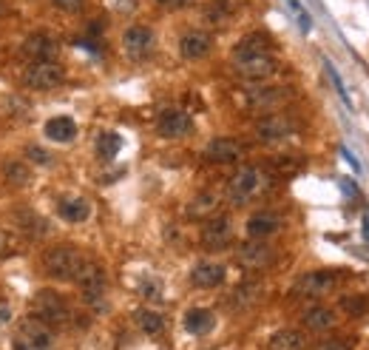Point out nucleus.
<instances>
[{
    "instance_id": "33",
    "label": "nucleus",
    "mask_w": 369,
    "mask_h": 350,
    "mask_svg": "<svg viewBox=\"0 0 369 350\" xmlns=\"http://www.w3.org/2000/svg\"><path fill=\"white\" fill-rule=\"evenodd\" d=\"M139 294L145 299H160L162 296V282H160V279H145V282L139 285Z\"/></svg>"
},
{
    "instance_id": "40",
    "label": "nucleus",
    "mask_w": 369,
    "mask_h": 350,
    "mask_svg": "<svg viewBox=\"0 0 369 350\" xmlns=\"http://www.w3.org/2000/svg\"><path fill=\"white\" fill-rule=\"evenodd\" d=\"M363 239L369 242V211L363 214Z\"/></svg>"
},
{
    "instance_id": "8",
    "label": "nucleus",
    "mask_w": 369,
    "mask_h": 350,
    "mask_svg": "<svg viewBox=\"0 0 369 350\" xmlns=\"http://www.w3.org/2000/svg\"><path fill=\"white\" fill-rule=\"evenodd\" d=\"M338 282V273L335 270H310L304 276L295 279L292 285V296H302V299H318L324 294H330Z\"/></svg>"
},
{
    "instance_id": "10",
    "label": "nucleus",
    "mask_w": 369,
    "mask_h": 350,
    "mask_svg": "<svg viewBox=\"0 0 369 350\" xmlns=\"http://www.w3.org/2000/svg\"><path fill=\"white\" fill-rule=\"evenodd\" d=\"M154 40H157V35L151 26H128L122 32V49L131 60H142V57L151 54Z\"/></svg>"
},
{
    "instance_id": "3",
    "label": "nucleus",
    "mask_w": 369,
    "mask_h": 350,
    "mask_svg": "<svg viewBox=\"0 0 369 350\" xmlns=\"http://www.w3.org/2000/svg\"><path fill=\"white\" fill-rule=\"evenodd\" d=\"M74 282L80 285V291L86 294V299H89V305L94 311H105V299L103 296H105V288H108V276H105L103 265L86 259L83 268H80V273L74 276Z\"/></svg>"
},
{
    "instance_id": "34",
    "label": "nucleus",
    "mask_w": 369,
    "mask_h": 350,
    "mask_svg": "<svg viewBox=\"0 0 369 350\" xmlns=\"http://www.w3.org/2000/svg\"><path fill=\"white\" fill-rule=\"evenodd\" d=\"M26 157H29V163H34V165H51V154L43 151L40 146H26Z\"/></svg>"
},
{
    "instance_id": "11",
    "label": "nucleus",
    "mask_w": 369,
    "mask_h": 350,
    "mask_svg": "<svg viewBox=\"0 0 369 350\" xmlns=\"http://www.w3.org/2000/svg\"><path fill=\"white\" fill-rule=\"evenodd\" d=\"M290 97V89H281V86H261V89H253L245 94V108L250 111H273L276 106H281L284 100Z\"/></svg>"
},
{
    "instance_id": "1",
    "label": "nucleus",
    "mask_w": 369,
    "mask_h": 350,
    "mask_svg": "<svg viewBox=\"0 0 369 350\" xmlns=\"http://www.w3.org/2000/svg\"><path fill=\"white\" fill-rule=\"evenodd\" d=\"M233 65L245 80H264L276 72V57L264 35H250L233 49Z\"/></svg>"
},
{
    "instance_id": "39",
    "label": "nucleus",
    "mask_w": 369,
    "mask_h": 350,
    "mask_svg": "<svg viewBox=\"0 0 369 350\" xmlns=\"http://www.w3.org/2000/svg\"><path fill=\"white\" fill-rule=\"evenodd\" d=\"M299 23H302V29H304V32H310V26H313V23H310V15H307V12H299Z\"/></svg>"
},
{
    "instance_id": "37",
    "label": "nucleus",
    "mask_w": 369,
    "mask_h": 350,
    "mask_svg": "<svg viewBox=\"0 0 369 350\" xmlns=\"http://www.w3.org/2000/svg\"><path fill=\"white\" fill-rule=\"evenodd\" d=\"M341 154H344V160H347V163L352 165V171H355V174H361V163L355 160V154H352V151H349L347 146H341Z\"/></svg>"
},
{
    "instance_id": "16",
    "label": "nucleus",
    "mask_w": 369,
    "mask_h": 350,
    "mask_svg": "<svg viewBox=\"0 0 369 350\" xmlns=\"http://www.w3.org/2000/svg\"><path fill=\"white\" fill-rule=\"evenodd\" d=\"M57 51H60V43H57L46 29L32 32V35L23 40V54H29L34 63H40V60H54Z\"/></svg>"
},
{
    "instance_id": "31",
    "label": "nucleus",
    "mask_w": 369,
    "mask_h": 350,
    "mask_svg": "<svg viewBox=\"0 0 369 350\" xmlns=\"http://www.w3.org/2000/svg\"><path fill=\"white\" fill-rule=\"evenodd\" d=\"M324 68H327V75H330V83L335 86V92H338V97H341V103L352 111V97H349V92H347V86H344V80H341V75L335 72V65L330 63V60H324Z\"/></svg>"
},
{
    "instance_id": "4",
    "label": "nucleus",
    "mask_w": 369,
    "mask_h": 350,
    "mask_svg": "<svg viewBox=\"0 0 369 350\" xmlns=\"http://www.w3.org/2000/svg\"><path fill=\"white\" fill-rule=\"evenodd\" d=\"M15 350H54L51 325L40 322L37 316H26L15 330Z\"/></svg>"
},
{
    "instance_id": "19",
    "label": "nucleus",
    "mask_w": 369,
    "mask_h": 350,
    "mask_svg": "<svg viewBox=\"0 0 369 350\" xmlns=\"http://www.w3.org/2000/svg\"><path fill=\"white\" fill-rule=\"evenodd\" d=\"M57 214H60V220H65L71 225H80L91 217V205L86 196H63L57 202Z\"/></svg>"
},
{
    "instance_id": "13",
    "label": "nucleus",
    "mask_w": 369,
    "mask_h": 350,
    "mask_svg": "<svg viewBox=\"0 0 369 350\" xmlns=\"http://www.w3.org/2000/svg\"><path fill=\"white\" fill-rule=\"evenodd\" d=\"M193 128V117L182 108H165L160 117H157V131L168 139H176V137H185L190 134Z\"/></svg>"
},
{
    "instance_id": "24",
    "label": "nucleus",
    "mask_w": 369,
    "mask_h": 350,
    "mask_svg": "<svg viewBox=\"0 0 369 350\" xmlns=\"http://www.w3.org/2000/svg\"><path fill=\"white\" fill-rule=\"evenodd\" d=\"M304 347H307V336L295 327L276 330L267 342V350H304Z\"/></svg>"
},
{
    "instance_id": "5",
    "label": "nucleus",
    "mask_w": 369,
    "mask_h": 350,
    "mask_svg": "<svg viewBox=\"0 0 369 350\" xmlns=\"http://www.w3.org/2000/svg\"><path fill=\"white\" fill-rule=\"evenodd\" d=\"M261 185H264L261 171H259L256 165H242V168L231 177L225 194H228V199H231L233 205H247L250 199H256V196L261 194Z\"/></svg>"
},
{
    "instance_id": "29",
    "label": "nucleus",
    "mask_w": 369,
    "mask_h": 350,
    "mask_svg": "<svg viewBox=\"0 0 369 350\" xmlns=\"http://www.w3.org/2000/svg\"><path fill=\"white\" fill-rule=\"evenodd\" d=\"M136 325H139L142 333H148V336H157V333L165 330V319H162L157 311H148V308L136 311Z\"/></svg>"
},
{
    "instance_id": "25",
    "label": "nucleus",
    "mask_w": 369,
    "mask_h": 350,
    "mask_svg": "<svg viewBox=\"0 0 369 350\" xmlns=\"http://www.w3.org/2000/svg\"><path fill=\"white\" fill-rule=\"evenodd\" d=\"M46 137L54 139V143H71L77 137V123L71 117H51L46 123Z\"/></svg>"
},
{
    "instance_id": "15",
    "label": "nucleus",
    "mask_w": 369,
    "mask_h": 350,
    "mask_svg": "<svg viewBox=\"0 0 369 350\" xmlns=\"http://www.w3.org/2000/svg\"><path fill=\"white\" fill-rule=\"evenodd\" d=\"M292 131H295L292 120L281 117V114H264L256 123V134H259V139H264V143H281V139H287Z\"/></svg>"
},
{
    "instance_id": "20",
    "label": "nucleus",
    "mask_w": 369,
    "mask_h": 350,
    "mask_svg": "<svg viewBox=\"0 0 369 350\" xmlns=\"http://www.w3.org/2000/svg\"><path fill=\"white\" fill-rule=\"evenodd\" d=\"M278 228H281V220H278L276 211H259V214H253V217L247 220L245 234H247V239H267V237H273Z\"/></svg>"
},
{
    "instance_id": "30",
    "label": "nucleus",
    "mask_w": 369,
    "mask_h": 350,
    "mask_svg": "<svg viewBox=\"0 0 369 350\" xmlns=\"http://www.w3.org/2000/svg\"><path fill=\"white\" fill-rule=\"evenodd\" d=\"M4 174H6V180H9L12 185H26L29 177H32V168L23 165V163H6V165H4Z\"/></svg>"
},
{
    "instance_id": "6",
    "label": "nucleus",
    "mask_w": 369,
    "mask_h": 350,
    "mask_svg": "<svg viewBox=\"0 0 369 350\" xmlns=\"http://www.w3.org/2000/svg\"><path fill=\"white\" fill-rule=\"evenodd\" d=\"M32 305H34V316L40 322L51 325V327L68 322V316H71L68 299L63 294H57V291H37L34 299H32Z\"/></svg>"
},
{
    "instance_id": "9",
    "label": "nucleus",
    "mask_w": 369,
    "mask_h": 350,
    "mask_svg": "<svg viewBox=\"0 0 369 350\" xmlns=\"http://www.w3.org/2000/svg\"><path fill=\"white\" fill-rule=\"evenodd\" d=\"M233 242V223L225 214H216L202 225V245L207 251H225Z\"/></svg>"
},
{
    "instance_id": "28",
    "label": "nucleus",
    "mask_w": 369,
    "mask_h": 350,
    "mask_svg": "<svg viewBox=\"0 0 369 350\" xmlns=\"http://www.w3.org/2000/svg\"><path fill=\"white\" fill-rule=\"evenodd\" d=\"M119 149H122V137H119V134L103 131V134L97 137V154H100L103 160H114V157L119 154Z\"/></svg>"
},
{
    "instance_id": "22",
    "label": "nucleus",
    "mask_w": 369,
    "mask_h": 350,
    "mask_svg": "<svg viewBox=\"0 0 369 350\" xmlns=\"http://www.w3.org/2000/svg\"><path fill=\"white\" fill-rule=\"evenodd\" d=\"M302 325H304L307 330H313V333H327V330L335 327V311H330V308H324V305H313V308L304 311Z\"/></svg>"
},
{
    "instance_id": "7",
    "label": "nucleus",
    "mask_w": 369,
    "mask_h": 350,
    "mask_svg": "<svg viewBox=\"0 0 369 350\" xmlns=\"http://www.w3.org/2000/svg\"><path fill=\"white\" fill-rule=\"evenodd\" d=\"M65 80V68L57 60H40L32 63L26 72H23V83L34 92H51Z\"/></svg>"
},
{
    "instance_id": "17",
    "label": "nucleus",
    "mask_w": 369,
    "mask_h": 350,
    "mask_svg": "<svg viewBox=\"0 0 369 350\" xmlns=\"http://www.w3.org/2000/svg\"><path fill=\"white\" fill-rule=\"evenodd\" d=\"M210 49H213V37L205 29H188L179 40V54L185 60H202L210 54Z\"/></svg>"
},
{
    "instance_id": "14",
    "label": "nucleus",
    "mask_w": 369,
    "mask_h": 350,
    "mask_svg": "<svg viewBox=\"0 0 369 350\" xmlns=\"http://www.w3.org/2000/svg\"><path fill=\"white\" fill-rule=\"evenodd\" d=\"M242 154H245V146L239 143V139H233V137H216V139H210V143L205 146V157L210 163H221V165L242 160Z\"/></svg>"
},
{
    "instance_id": "12",
    "label": "nucleus",
    "mask_w": 369,
    "mask_h": 350,
    "mask_svg": "<svg viewBox=\"0 0 369 350\" xmlns=\"http://www.w3.org/2000/svg\"><path fill=\"white\" fill-rule=\"evenodd\" d=\"M236 259H239V265H242V268L259 270V268H267V265L276 259V251H273L264 239H247L245 245H239Z\"/></svg>"
},
{
    "instance_id": "38",
    "label": "nucleus",
    "mask_w": 369,
    "mask_h": 350,
    "mask_svg": "<svg viewBox=\"0 0 369 350\" xmlns=\"http://www.w3.org/2000/svg\"><path fill=\"white\" fill-rule=\"evenodd\" d=\"M160 6H165V9H182V6H188V4H193V0H157Z\"/></svg>"
},
{
    "instance_id": "21",
    "label": "nucleus",
    "mask_w": 369,
    "mask_h": 350,
    "mask_svg": "<svg viewBox=\"0 0 369 350\" xmlns=\"http://www.w3.org/2000/svg\"><path fill=\"white\" fill-rule=\"evenodd\" d=\"M219 202H221V196L216 191H199L188 202V217L190 220H210L219 214Z\"/></svg>"
},
{
    "instance_id": "41",
    "label": "nucleus",
    "mask_w": 369,
    "mask_h": 350,
    "mask_svg": "<svg viewBox=\"0 0 369 350\" xmlns=\"http://www.w3.org/2000/svg\"><path fill=\"white\" fill-rule=\"evenodd\" d=\"M4 9H6V0H0V15H4Z\"/></svg>"
},
{
    "instance_id": "23",
    "label": "nucleus",
    "mask_w": 369,
    "mask_h": 350,
    "mask_svg": "<svg viewBox=\"0 0 369 350\" xmlns=\"http://www.w3.org/2000/svg\"><path fill=\"white\" fill-rule=\"evenodd\" d=\"M182 325H185V330H188L190 336H205V333H210V330L216 327V316H213V311H207V308H190V311L185 313Z\"/></svg>"
},
{
    "instance_id": "2",
    "label": "nucleus",
    "mask_w": 369,
    "mask_h": 350,
    "mask_svg": "<svg viewBox=\"0 0 369 350\" xmlns=\"http://www.w3.org/2000/svg\"><path fill=\"white\" fill-rule=\"evenodd\" d=\"M83 262H86V256L71 245H57L43 254V268L51 279H74L80 273Z\"/></svg>"
},
{
    "instance_id": "18",
    "label": "nucleus",
    "mask_w": 369,
    "mask_h": 350,
    "mask_svg": "<svg viewBox=\"0 0 369 350\" xmlns=\"http://www.w3.org/2000/svg\"><path fill=\"white\" fill-rule=\"evenodd\" d=\"M228 279V268L221 262H199L193 270H190V285L193 288H202V291H210V288H219L221 282Z\"/></svg>"
},
{
    "instance_id": "26",
    "label": "nucleus",
    "mask_w": 369,
    "mask_h": 350,
    "mask_svg": "<svg viewBox=\"0 0 369 350\" xmlns=\"http://www.w3.org/2000/svg\"><path fill=\"white\" fill-rule=\"evenodd\" d=\"M15 220H18V225H20L29 237H43V234H48V231H51L48 220H46L43 214H37V211H18V214H15Z\"/></svg>"
},
{
    "instance_id": "35",
    "label": "nucleus",
    "mask_w": 369,
    "mask_h": 350,
    "mask_svg": "<svg viewBox=\"0 0 369 350\" xmlns=\"http://www.w3.org/2000/svg\"><path fill=\"white\" fill-rule=\"evenodd\" d=\"M51 4H54L60 12H65V15H77V12L86 9V0H51Z\"/></svg>"
},
{
    "instance_id": "36",
    "label": "nucleus",
    "mask_w": 369,
    "mask_h": 350,
    "mask_svg": "<svg viewBox=\"0 0 369 350\" xmlns=\"http://www.w3.org/2000/svg\"><path fill=\"white\" fill-rule=\"evenodd\" d=\"M316 350H349V344L341 342V339H327V342L316 344Z\"/></svg>"
},
{
    "instance_id": "27",
    "label": "nucleus",
    "mask_w": 369,
    "mask_h": 350,
    "mask_svg": "<svg viewBox=\"0 0 369 350\" xmlns=\"http://www.w3.org/2000/svg\"><path fill=\"white\" fill-rule=\"evenodd\" d=\"M259 296H261V285L253 282V279H247V282H242V285L233 291L231 302H233V308H253V305L259 302Z\"/></svg>"
},
{
    "instance_id": "32",
    "label": "nucleus",
    "mask_w": 369,
    "mask_h": 350,
    "mask_svg": "<svg viewBox=\"0 0 369 350\" xmlns=\"http://www.w3.org/2000/svg\"><path fill=\"white\" fill-rule=\"evenodd\" d=\"M341 305H344V311L352 313V316H363V313L369 311V299H366V296H344Z\"/></svg>"
}]
</instances>
